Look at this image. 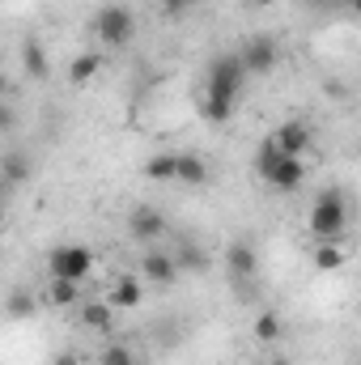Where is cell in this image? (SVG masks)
<instances>
[{
    "label": "cell",
    "mask_w": 361,
    "mask_h": 365,
    "mask_svg": "<svg viewBox=\"0 0 361 365\" xmlns=\"http://www.w3.org/2000/svg\"><path fill=\"white\" fill-rule=\"evenodd\" d=\"M345 264H349L345 242H319V247H315V268H319V272H340Z\"/></svg>",
    "instance_id": "14"
},
{
    "label": "cell",
    "mask_w": 361,
    "mask_h": 365,
    "mask_svg": "<svg viewBox=\"0 0 361 365\" xmlns=\"http://www.w3.org/2000/svg\"><path fill=\"white\" fill-rule=\"evenodd\" d=\"M56 365H81V361H77L73 353H60V357H56Z\"/></svg>",
    "instance_id": "29"
},
{
    "label": "cell",
    "mask_w": 361,
    "mask_h": 365,
    "mask_svg": "<svg viewBox=\"0 0 361 365\" xmlns=\"http://www.w3.org/2000/svg\"><path fill=\"white\" fill-rule=\"evenodd\" d=\"M280 158H285V153H280V149L272 145V136H268V140H264V145L255 149V175H260V179H268V170L276 166V162H280Z\"/></svg>",
    "instance_id": "23"
},
{
    "label": "cell",
    "mask_w": 361,
    "mask_h": 365,
    "mask_svg": "<svg viewBox=\"0 0 361 365\" xmlns=\"http://www.w3.org/2000/svg\"><path fill=\"white\" fill-rule=\"evenodd\" d=\"M306 225H310V234H315L319 242H340L345 230H349V200H345V191H340V187L319 191L315 204H310Z\"/></svg>",
    "instance_id": "1"
},
{
    "label": "cell",
    "mask_w": 361,
    "mask_h": 365,
    "mask_svg": "<svg viewBox=\"0 0 361 365\" xmlns=\"http://www.w3.org/2000/svg\"><path fill=\"white\" fill-rule=\"evenodd\" d=\"M47 268L56 280H86L93 272V251L86 242H64V247H51V255H47Z\"/></svg>",
    "instance_id": "4"
},
{
    "label": "cell",
    "mask_w": 361,
    "mask_h": 365,
    "mask_svg": "<svg viewBox=\"0 0 361 365\" xmlns=\"http://www.w3.org/2000/svg\"><path fill=\"white\" fill-rule=\"evenodd\" d=\"M238 4H247V9H268V4H276V0H238Z\"/></svg>",
    "instance_id": "28"
},
{
    "label": "cell",
    "mask_w": 361,
    "mask_h": 365,
    "mask_svg": "<svg viewBox=\"0 0 361 365\" xmlns=\"http://www.w3.org/2000/svg\"><path fill=\"white\" fill-rule=\"evenodd\" d=\"M4 314H9V319H34V314H39V302H34L30 293H9Z\"/></svg>",
    "instance_id": "22"
},
{
    "label": "cell",
    "mask_w": 361,
    "mask_h": 365,
    "mask_svg": "<svg viewBox=\"0 0 361 365\" xmlns=\"http://www.w3.org/2000/svg\"><path fill=\"white\" fill-rule=\"evenodd\" d=\"M141 297H145V280H141V276H119V280L111 284V293H106L111 310H136Z\"/></svg>",
    "instance_id": "11"
},
{
    "label": "cell",
    "mask_w": 361,
    "mask_h": 365,
    "mask_svg": "<svg viewBox=\"0 0 361 365\" xmlns=\"http://www.w3.org/2000/svg\"><path fill=\"white\" fill-rule=\"evenodd\" d=\"M225 268H230L234 280H251V276L260 272V251L251 242H230L225 247Z\"/></svg>",
    "instance_id": "10"
},
{
    "label": "cell",
    "mask_w": 361,
    "mask_h": 365,
    "mask_svg": "<svg viewBox=\"0 0 361 365\" xmlns=\"http://www.w3.org/2000/svg\"><path fill=\"white\" fill-rule=\"evenodd\" d=\"M272 145H276L285 158H306L310 145H315V132H310L306 119H285V123L272 132Z\"/></svg>",
    "instance_id": "6"
},
{
    "label": "cell",
    "mask_w": 361,
    "mask_h": 365,
    "mask_svg": "<svg viewBox=\"0 0 361 365\" xmlns=\"http://www.w3.org/2000/svg\"><path fill=\"white\" fill-rule=\"evenodd\" d=\"M13 123H17V119H13V110H9V106H4V102H0V132H9V128H13Z\"/></svg>",
    "instance_id": "27"
},
{
    "label": "cell",
    "mask_w": 361,
    "mask_h": 365,
    "mask_svg": "<svg viewBox=\"0 0 361 365\" xmlns=\"http://www.w3.org/2000/svg\"><path fill=\"white\" fill-rule=\"evenodd\" d=\"M98 365H136V353H132L128 344H106L102 357H98Z\"/></svg>",
    "instance_id": "24"
},
{
    "label": "cell",
    "mask_w": 361,
    "mask_h": 365,
    "mask_svg": "<svg viewBox=\"0 0 361 365\" xmlns=\"http://www.w3.org/2000/svg\"><path fill=\"white\" fill-rule=\"evenodd\" d=\"M128 230H132V238H141V242H158V238L166 234V217H162L153 204H141V208H132Z\"/></svg>",
    "instance_id": "9"
},
{
    "label": "cell",
    "mask_w": 361,
    "mask_h": 365,
    "mask_svg": "<svg viewBox=\"0 0 361 365\" xmlns=\"http://www.w3.org/2000/svg\"><path fill=\"white\" fill-rule=\"evenodd\" d=\"M0 182H4V187H21V182H30V158L9 153V158L0 162Z\"/></svg>",
    "instance_id": "17"
},
{
    "label": "cell",
    "mask_w": 361,
    "mask_h": 365,
    "mask_svg": "<svg viewBox=\"0 0 361 365\" xmlns=\"http://www.w3.org/2000/svg\"><path fill=\"white\" fill-rule=\"evenodd\" d=\"M272 365H289V361H285V357H276V361H272Z\"/></svg>",
    "instance_id": "32"
},
{
    "label": "cell",
    "mask_w": 361,
    "mask_h": 365,
    "mask_svg": "<svg viewBox=\"0 0 361 365\" xmlns=\"http://www.w3.org/2000/svg\"><path fill=\"white\" fill-rule=\"evenodd\" d=\"M247 81H251V77H247V68H243L238 51H230V56H213V64H208V77H204V93L238 98Z\"/></svg>",
    "instance_id": "3"
},
{
    "label": "cell",
    "mask_w": 361,
    "mask_h": 365,
    "mask_svg": "<svg viewBox=\"0 0 361 365\" xmlns=\"http://www.w3.org/2000/svg\"><path fill=\"white\" fill-rule=\"evenodd\" d=\"M141 280H145V284H158V289H171V284L179 280L175 251H145V259H141Z\"/></svg>",
    "instance_id": "7"
},
{
    "label": "cell",
    "mask_w": 361,
    "mask_h": 365,
    "mask_svg": "<svg viewBox=\"0 0 361 365\" xmlns=\"http://www.w3.org/2000/svg\"><path fill=\"white\" fill-rule=\"evenodd\" d=\"M4 90H9V81H4V77H0V98H4Z\"/></svg>",
    "instance_id": "31"
},
{
    "label": "cell",
    "mask_w": 361,
    "mask_h": 365,
    "mask_svg": "<svg viewBox=\"0 0 361 365\" xmlns=\"http://www.w3.org/2000/svg\"><path fill=\"white\" fill-rule=\"evenodd\" d=\"M98 73H102V56H98V51H81V56L68 64V86L86 90V86H90Z\"/></svg>",
    "instance_id": "13"
},
{
    "label": "cell",
    "mask_w": 361,
    "mask_h": 365,
    "mask_svg": "<svg viewBox=\"0 0 361 365\" xmlns=\"http://www.w3.org/2000/svg\"><path fill=\"white\" fill-rule=\"evenodd\" d=\"M21 64H26V73H30L34 81H43V77H47V51H43V43L26 38V43H21Z\"/></svg>",
    "instance_id": "18"
},
{
    "label": "cell",
    "mask_w": 361,
    "mask_h": 365,
    "mask_svg": "<svg viewBox=\"0 0 361 365\" xmlns=\"http://www.w3.org/2000/svg\"><path fill=\"white\" fill-rule=\"evenodd\" d=\"M251 331H255V340H260V344H276V340H280V331H285V323H280V314H276V310H260V319L251 323Z\"/></svg>",
    "instance_id": "20"
},
{
    "label": "cell",
    "mask_w": 361,
    "mask_h": 365,
    "mask_svg": "<svg viewBox=\"0 0 361 365\" xmlns=\"http://www.w3.org/2000/svg\"><path fill=\"white\" fill-rule=\"evenodd\" d=\"M175 264H179V268H195V272H200V268H204L208 259L200 255V247H179V255H175Z\"/></svg>",
    "instance_id": "25"
},
{
    "label": "cell",
    "mask_w": 361,
    "mask_h": 365,
    "mask_svg": "<svg viewBox=\"0 0 361 365\" xmlns=\"http://www.w3.org/2000/svg\"><path fill=\"white\" fill-rule=\"evenodd\" d=\"M234 102H238V98L204 93V106H200V110H204V119H208V123H230V119H234Z\"/></svg>",
    "instance_id": "19"
},
{
    "label": "cell",
    "mask_w": 361,
    "mask_h": 365,
    "mask_svg": "<svg viewBox=\"0 0 361 365\" xmlns=\"http://www.w3.org/2000/svg\"><path fill=\"white\" fill-rule=\"evenodd\" d=\"M93 34H98L102 47L123 51V47L136 38V13H132L128 4H102L98 17H93Z\"/></svg>",
    "instance_id": "2"
},
{
    "label": "cell",
    "mask_w": 361,
    "mask_h": 365,
    "mask_svg": "<svg viewBox=\"0 0 361 365\" xmlns=\"http://www.w3.org/2000/svg\"><path fill=\"white\" fill-rule=\"evenodd\" d=\"M141 170L149 182H175V153H153Z\"/></svg>",
    "instance_id": "21"
},
{
    "label": "cell",
    "mask_w": 361,
    "mask_h": 365,
    "mask_svg": "<svg viewBox=\"0 0 361 365\" xmlns=\"http://www.w3.org/2000/svg\"><path fill=\"white\" fill-rule=\"evenodd\" d=\"M175 182L179 187H204L208 182V162L200 153H175Z\"/></svg>",
    "instance_id": "12"
},
{
    "label": "cell",
    "mask_w": 361,
    "mask_h": 365,
    "mask_svg": "<svg viewBox=\"0 0 361 365\" xmlns=\"http://www.w3.org/2000/svg\"><path fill=\"white\" fill-rule=\"evenodd\" d=\"M81 327H90V331H111V327H115L111 302H86V306H81Z\"/></svg>",
    "instance_id": "15"
},
{
    "label": "cell",
    "mask_w": 361,
    "mask_h": 365,
    "mask_svg": "<svg viewBox=\"0 0 361 365\" xmlns=\"http://www.w3.org/2000/svg\"><path fill=\"white\" fill-rule=\"evenodd\" d=\"M238 60H243L247 77H268L272 68L280 64V47H276V38H272V34H251V38H243Z\"/></svg>",
    "instance_id": "5"
},
{
    "label": "cell",
    "mask_w": 361,
    "mask_h": 365,
    "mask_svg": "<svg viewBox=\"0 0 361 365\" xmlns=\"http://www.w3.org/2000/svg\"><path fill=\"white\" fill-rule=\"evenodd\" d=\"M306 4H315V9H332L336 0H306Z\"/></svg>",
    "instance_id": "30"
},
{
    "label": "cell",
    "mask_w": 361,
    "mask_h": 365,
    "mask_svg": "<svg viewBox=\"0 0 361 365\" xmlns=\"http://www.w3.org/2000/svg\"><path fill=\"white\" fill-rule=\"evenodd\" d=\"M191 4H195V0H162L166 17H183V13H191Z\"/></svg>",
    "instance_id": "26"
},
{
    "label": "cell",
    "mask_w": 361,
    "mask_h": 365,
    "mask_svg": "<svg viewBox=\"0 0 361 365\" xmlns=\"http://www.w3.org/2000/svg\"><path fill=\"white\" fill-rule=\"evenodd\" d=\"M264 182H272V191H280V195H293V191H302V182H306V162H302V158H280L268 170Z\"/></svg>",
    "instance_id": "8"
},
{
    "label": "cell",
    "mask_w": 361,
    "mask_h": 365,
    "mask_svg": "<svg viewBox=\"0 0 361 365\" xmlns=\"http://www.w3.org/2000/svg\"><path fill=\"white\" fill-rule=\"evenodd\" d=\"M47 302H51L56 310H68V306L81 302V284H77V280H56V276H51V284H47Z\"/></svg>",
    "instance_id": "16"
}]
</instances>
